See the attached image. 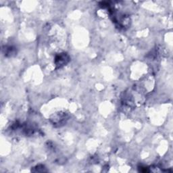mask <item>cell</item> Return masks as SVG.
I'll list each match as a JSON object with an SVG mask.
<instances>
[{
  "label": "cell",
  "instance_id": "obj_1",
  "mask_svg": "<svg viewBox=\"0 0 173 173\" xmlns=\"http://www.w3.org/2000/svg\"><path fill=\"white\" fill-rule=\"evenodd\" d=\"M68 58L64 54H60L58 56L56 57V64L59 66H63L64 64H66L68 62Z\"/></svg>",
  "mask_w": 173,
  "mask_h": 173
}]
</instances>
